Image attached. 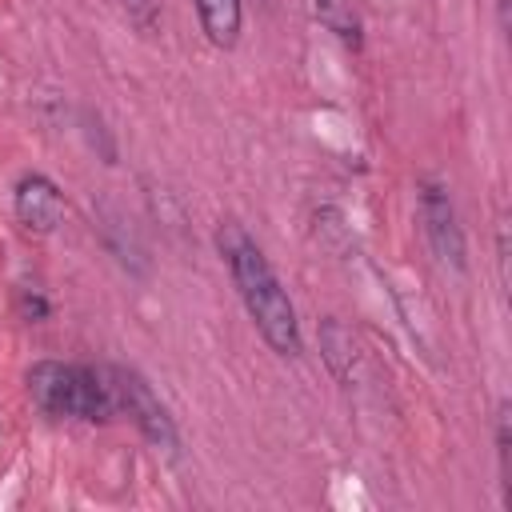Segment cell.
Segmentation results:
<instances>
[{"mask_svg": "<svg viewBox=\"0 0 512 512\" xmlns=\"http://www.w3.org/2000/svg\"><path fill=\"white\" fill-rule=\"evenodd\" d=\"M420 220H424V236L432 244V252L452 264L464 268V232L456 224V208L448 200V192L440 184H424L420 188Z\"/></svg>", "mask_w": 512, "mask_h": 512, "instance_id": "cell-4", "label": "cell"}, {"mask_svg": "<svg viewBox=\"0 0 512 512\" xmlns=\"http://www.w3.org/2000/svg\"><path fill=\"white\" fill-rule=\"evenodd\" d=\"M28 392L40 412L48 416H76V420H108L116 416V388L112 372L40 360L28 372Z\"/></svg>", "mask_w": 512, "mask_h": 512, "instance_id": "cell-2", "label": "cell"}, {"mask_svg": "<svg viewBox=\"0 0 512 512\" xmlns=\"http://www.w3.org/2000/svg\"><path fill=\"white\" fill-rule=\"evenodd\" d=\"M316 16L352 48H360V16H356V0H316Z\"/></svg>", "mask_w": 512, "mask_h": 512, "instance_id": "cell-7", "label": "cell"}, {"mask_svg": "<svg viewBox=\"0 0 512 512\" xmlns=\"http://www.w3.org/2000/svg\"><path fill=\"white\" fill-rule=\"evenodd\" d=\"M216 248L232 272V284L248 308V316L256 320L260 336L280 352V356H296L300 352V324H296V308L288 300V292L280 288L268 256L256 248V240L240 228V224H224L216 232Z\"/></svg>", "mask_w": 512, "mask_h": 512, "instance_id": "cell-1", "label": "cell"}, {"mask_svg": "<svg viewBox=\"0 0 512 512\" xmlns=\"http://www.w3.org/2000/svg\"><path fill=\"white\" fill-rule=\"evenodd\" d=\"M112 388H116V404L136 420V428L156 444V448H164V452H176V424H172V416L164 412V404L156 400V392L136 376V372H112Z\"/></svg>", "mask_w": 512, "mask_h": 512, "instance_id": "cell-3", "label": "cell"}, {"mask_svg": "<svg viewBox=\"0 0 512 512\" xmlns=\"http://www.w3.org/2000/svg\"><path fill=\"white\" fill-rule=\"evenodd\" d=\"M16 216L28 232H52L64 220V200L48 176H24L16 184Z\"/></svg>", "mask_w": 512, "mask_h": 512, "instance_id": "cell-5", "label": "cell"}, {"mask_svg": "<svg viewBox=\"0 0 512 512\" xmlns=\"http://www.w3.org/2000/svg\"><path fill=\"white\" fill-rule=\"evenodd\" d=\"M196 12L216 48H232L240 40V0H196Z\"/></svg>", "mask_w": 512, "mask_h": 512, "instance_id": "cell-6", "label": "cell"}, {"mask_svg": "<svg viewBox=\"0 0 512 512\" xmlns=\"http://www.w3.org/2000/svg\"><path fill=\"white\" fill-rule=\"evenodd\" d=\"M128 4V12L144 24V28H152V20H156V8H160V0H124Z\"/></svg>", "mask_w": 512, "mask_h": 512, "instance_id": "cell-8", "label": "cell"}]
</instances>
